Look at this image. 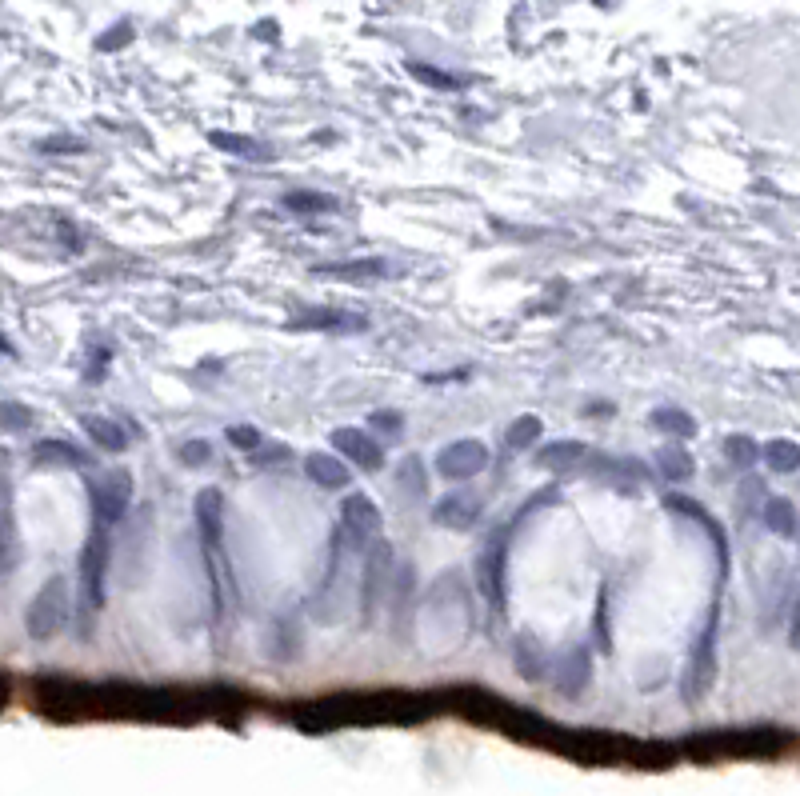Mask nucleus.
<instances>
[{
    "label": "nucleus",
    "instance_id": "f257e3e1",
    "mask_svg": "<svg viewBox=\"0 0 800 796\" xmlns=\"http://www.w3.org/2000/svg\"><path fill=\"white\" fill-rule=\"evenodd\" d=\"M24 624H28V636H32V640H52V636L68 624V580H64V576H48V580H44V588H40V592L32 596V604H28Z\"/></svg>",
    "mask_w": 800,
    "mask_h": 796
},
{
    "label": "nucleus",
    "instance_id": "f03ea898",
    "mask_svg": "<svg viewBox=\"0 0 800 796\" xmlns=\"http://www.w3.org/2000/svg\"><path fill=\"white\" fill-rule=\"evenodd\" d=\"M108 560H112L108 528H92V536L84 540V556H80V604H84V616H92L104 604Z\"/></svg>",
    "mask_w": 800,
    "mask_h": 796
},
{
    "label": "nucleus",
    "instance_id": "7ed1b4c3",
    "mask_svg": "<svg viewBox=\"0 0 800 796\" xmlns=\"http://www.w3.org/2000/svg\"><path fill=\"white\" fill-rule=\"evenodd\" d=\"M88 500H92L96 528L116 524L132 504V476L128 472H104V476L88 480Z\"/></svg>",
    "mask_w": 800,
    "mask_h": 796
},
{
    "label": "nucleus",
    "instance_id": "20e7f679",
    "mask_svg": "<svg viewBox=\"0 0 800 796\" xmlns=\"http://www.w3.org/2000/svg\"><path fill=\"white\" fill-rule=\"evenodd\" d=\"M376 532H380V512H376V504H372L364 492L344 496V504H340V536H336V540H340L348 552H356V548L372 544Z\"/></svg>",
    "mask_w": 800,
    "mask_h": 796
},
{
    "label": "nucleus",
    "instance_id": "39448f33",
    "mask_svg": "<svg viewBox=\"0 0 800 796\" xmlns=\"http://www.w3.org/2000/svg\"><path fill=\"white\" fill-rule=\"evenodd\" d=\"M152 508L144 504L128 524H124V532H120V568H124V576H128V584H136L140 576H144V568H148V544H152Z\"/></svg>",
    "mask_w": 800,
    "mask_h": 796
},
{
    "label": "nucleus",
    "instance_id": "423d86ee",
    "mask_svg": "<svg viewBox=\"0 0 800 796\" xmlns=\"http://www.w3.org/2000/svg\"><path fill=\"white\" fill-rule=\"evenodd\" d=\"M484 464H488V448L480 440H452L448 448L436 452V476L452 484L472 480L476 472H484Z\"/></svg>",
    "mask_w": 800,
    "mask_h": 796
},
{
    "label": "nucleus",
    "instance_id": "0eeeda50",
    "mask_svg": "<svg viewBox=\"0 0 800 796\" xmlns=\"http://www.w3.org/2000/svg\"><path fill=\"white\" fill-rule=\"evenodd\" d=\"M588 480L604 484V488H616V492H636L648 480V468L640 460H632V456H596L588 464Z\"/></svg>",
    "mask_w": 800,
    "mask_h": 796
},
{
    "label": "nucleus",
    "instance_id": "6e6552de",
    "mask_svg": "<svg viewBox=\"0 0 800 796\" xmlns=\"http://www.w3.org/2000/svg\"><path fill=\"white\" fill-rule=\"evenodd\" d=\"M332 448L344 452V456H348L352 464H360V468H380V464H384L380 444H376L368 432H360V428H336V432H332Z\"/></svg>",
    "mask_w": 800,
    "mask_h": 796
},
{
    "label": "nucleus",
    "instance_id": "1a4fd4ad",
    "mask_svg": "<svg viewBox=\"0 0 800 796\" xmlns=\"http://www.w3.org/2000/svg\"><path fill=\"white\" fill-rule=\"evenodd\" d=\"M304 472H308V480H312V484H320V488H328V492H336V488H348V484H352V472H348V464H344L340 456H332V452H308V460H304Z\"/></svg>",
    "mask_w": 800,
    "mask_h": 796
},
{
    "label": "nucleus",
    "instance_id": "9d476101",
    "mask_svg": "<svg viewBox=\"0 0 800 796\" xmlns=\"http://www.w3.org/2000/svg\"><path fill=\"white\" fill-rule=\"evenodd\" d=\"M476 516H480V500L468 496V492H448L432 512V520L444 524V528H472Z\"/></svg>",
    "mask_w": 800,
    "mask_h": 796
},
{
    "label": "nucleus",
    "instance_id": "9b49d317",
    "mask_svg": "<svg viewBox=\"0 0 800 796\" xmlns=\"http://www.w3.org/2000/svg\"><path fill=\"white\" fill-rule=\"evenodd\" d=\"M388 564H392V552H388V544L380 540L376 552H372L368 564H364V616H372L376 600H380L384 588H388Z\"/></svg>",
    "mask_w": 800,
    "mask_h": 796
},
{
    "label": "nucleus",
    "instance_id": "f8f14e48",
    "mask_svg": "<svg viewBox=\"0 0 800 796\" xmlns=\"http://www.w3.org/2000/svg\"><path fill=\"white\" fill-rule=\"evenodd\" d=\"M476 580H480V592L492 600V604H500L504 600V548L500 544H488V552L480 556V564H476Z\"/></svg>",
    "mask_w": 800,
    "mask_h": 796
},
{
    "label": "nucleus",
    "instance_id": "ddd939ff",
    "mask_svg": "<svg viewBox=\"0 0 800 796\" xmlns=\"http://www.w3.org/2000/svg\"><path fill=\"white\" fill-rule=\"evenodd\" d=\"M580 460H584V444L580 440H556V444H548V448L536 452V464L548 468V472H568Z\"/></svg>",
    "mask_w": 800,
    "mask_h": 796
},
{
    "label": "nucleus",
    "instance_id": "4468645a",
    "mask_svg": "<svg viewBox=\"0 0 800 796\" xmlns=\"http://www.w3.org/2000/svg\"><path fill=\"white\" fill-rule=\"evenodd\" d=\"M760 456H764V464H768L772 472H780V476L800 468V444H796V440H784V436H780V440H768V444L760 448Z\"/></svg>",
    "mask_w": 800,
    "mask_h": 796
},
{
    "label": "nucleus",
    "instance_id": "2eb2a0df",
    "mask_svg": "<svg viewBox=\"0 0 800 796\" xmlns=\"http://www.w3.org/2000/svg\"><path fill=\"white\" fill-rule=\"evenodd\" d=\"M88 440H96L104 452H120L124 448V428L116 420H104V416H80Z\"/></svg>",
    "mask_w": 800,
    "mask_h": 796
},
{
    "label": "nucleus",
    "instance_id": "dca6fc26",
    "mask_svg": "<svg viewBox=\"0 0 800 796\" xmlns=\"http://www.w3.org/2000/svg\"><path fill=\"white\" fill-rule=\"evenodd\" d=\"M764 524H768L776 536H792V532H796V508H792V500H784V496L764 500Z\"/></svg>",
    "mask_w": 800,
    "mask_h": 796
},
{
    "label": "nucleus",
    "instance_id": "f3484780",
    "mask_svg": "<svg viewBox=\"0 0 800 796\" xmlns=\"http://www.w3.org/2000/svg\"><path fill=\"white\" fill-rule=\"evenodd\" d=\"M660 472H664V480H688L692 476V456L680 448V444H668V448H660Z\"/></svg>",
    "mask_w": 800,
    "mask_h": 796
},
{
    "label": "nucleus",
    "instance_id": "a211bd4d",
    "mask_svg": "<svg viewBox=\"0 0 800 796\" xmlns=\"http://www.w3.org/2000/svg\"><path fill=\"white\" fill-rule=\"evenodd\" d=\"M284 208H288V212H336L340 204H336L328 192H288V196H284Z\"/></svg>",
    "mask_w": 800,
    "mask_h": 796
},
{
    "label": "nucleus",
    "instance_id": "6ab92c4d",
    "mask_svg": "<svg viewBox=\"0 0 800 796\" xmlns=\"http://www.w3.org/2000/svg\"><path fill=\"white\" fill-rule=\"evenodd\" d=\"M652 424L660 432H672V436H692L696 432V420L684 412V408H656L652 412Z\"/></svg>",
    "mask_w": 800,
    "mask_h": 796
},
{
    "label": "nucleus",
    "instance_id": "aec40b11",
    "mask_svg": "<svg viewBox=\"0 0 800 796\" xmlns=\"http://www.w3.org/2000/svg\"><path fill=\"white\" fill-rule=\"evenodd\" d=\"M536 436H540V420H536V416H520V420L504 432V444H508L512 452H524V448L536 444Z\"/></svg>",
    "mask_w": 800,
    "mask_h": 796
},
{
    "label": "nucleus",
    "instance_id": "412c9836",
    "mask_svg": "<svg viewBox=\"0 0 800 796\" xmlns=\"http://www.w3.org/2000/svg\"><path fill=\"white\" fill-rule=\"evenodd\" d=\"M36 460L40 464H84V456L64 440H40L36 444Z\"/></svg>",
    "mask_w": 800,
    "mask_h": 796
},
{
    "label": "nucleus",
    "instance_id": "4be33fe9",
    "mask_svg": "<svg viewBox=\"0 0 800 796\" xmlns=\"http://www.w3.org/2000/svg\"><path fill=\"white\" fill-rule=\"evenodd\" d=\"M584 680H588V656L576 648V652H572V664L564 660V680H560V692H564V696H576V692L584 688Z\"/></svg>",
    "mask_w": 800,
    "mask_h": 796
},
{
    "label": "nucleus",
    "instance_id": "5701e85b",
    "mask_svg": "<svg viewBox=\"0 0 800 796\" xmlns=\"http://www.w3.org/2000/svg\"><path fill=\"white\" fill-rule=\"evenodd\" d=\"M32 424V412L24 404H12V400H0V428L4 432H24Z\"/></svg>",
    "mask_w": 800,
    "mask_h": 796
},
{
    "label": "nucleus",
    "instance_id": "b1692460",
    "mask_svg": "<svg viewBox=\"0 0 800 796\" xmlns=\"http://www.w3.org/2000/svg\"><path fill=\"white\" fill-rule=\"evenodd\" d=\"M724 452H728L732 464H752V460L760 456L756 440H748V436H728V440H724Z\"/></svg>",
    "mask_w": 800,
    "mask_h": 796
},
{
    "label": "nucleus",
    "instance_id": "393cba45",
    "mask_svg": "<svg viewBox=\"0 0 800 796\" xmlns=\"http://www.w3.org/2000/svg\"><path fill=\"white\" fill-rule=\"evenodd\" d=\"M408 72H412L416 80L432 84V88H460V84H464L460 76H448V72H436V68H428V64H408Z\"/></svg>",
    "mask_w": 800,
    "mask_h": 796
},
{
    "label": "nucleus",
    "instance_id": "a878e982",
    "mask_svg": "<svg viewBox=\"0 0 800 796\" xmlns=\"http://www.w3.org/2000/svg\"><path fill=\"white\" fill-rule=\"evenodd\" d=\"M212 144L228 148V152H240V156H264V148L256 140H240V136H224V132H212Z\"/></svg>",
    "mask_w": 800,
    "mask_h": 796
},
{
    "label": "nucleus",
    "instance_id": "bb28decb",
    "mask_svg": "<svg viewBox=\"0 0 800 796\" xmlns=\"http://www.w3.org/2000/svg\"><path fill=\"white\" fill-rule=\"evenodd\" d=\"M328 276H380L384 264L380 260H360V264H344V268H324Z\"/></svg>",
    "mask_w": 800,
    "mask_h": 796
},
{
    "label": "nucleus",
    "instance_id": "cd10ccee",
    "mask_svg": "<svg viewBox=\"0 0 800 796\" xmlns=\"http://www.w3.org/2000/svg\"><path fill=\"white\" fill-rule=\"evenodd\" d=\"M208 460V444L204 440H188L184 448H180V464H188V468H200Z\"/></svg>",
    "mask_w": 800,
    "mask_h": 796
},
{
    "label": "nucleus",
    "instance_id": "c85d7f7f",
    "mask_svg": "<svg viewBox=\"0 0 800 796\" xmlns=\"http://www.w3.org/2000/svg\"><path fill=\"white\" fill-rule=\"evenodd\" d=\"M228 440H232V444H236V448H244V452H248V448H256V444H260V436H256V428H240V424H232V428H228Z\"/></svg>",
    "mask_w": 800,
    "mask_h": 796
},
{
    "label": "nucleus",
    "instance_id": "c756f323",
    "mask_svg": "<svg viewBox=\"0 0 800 796\" xmlns=\"http://www.w3.org/2000/svg\"><path fill=\"white\" fill-rule=\"evenodd\" d=\"M372 424H380L388 436H396V432H400V416H396V412H376V416H372Z\"/></svg>",
    "mask_w": 800,
    "mask_h": 796
},
{
    "label": "nucleus",
    "instance_id": "7c9ffc66",
    "mask_svg": "<svg viewBox=\"0 0 800 796\" xmlns=\"http://www.w3.org/2000/svg\"><path fill=\"white\" fill-rule=\"evenodd\" d=\"M792 640L800 644V596H796V620H792Z\"/></svg>",
    "mask_w": 800,
    "mask_h": 796
}]
</instances>
